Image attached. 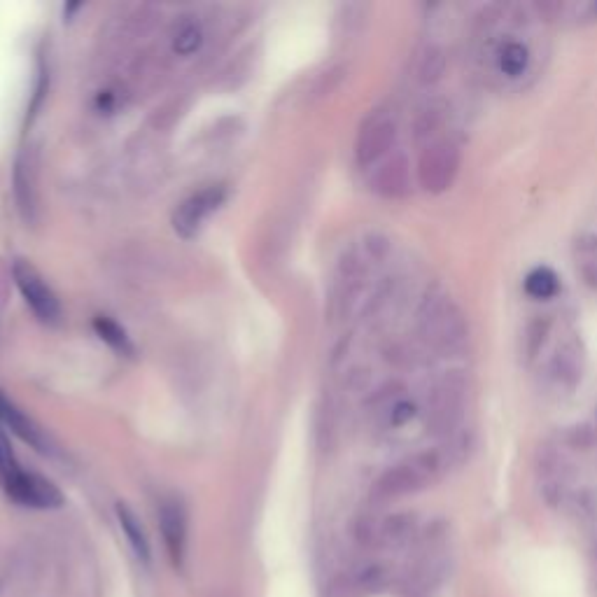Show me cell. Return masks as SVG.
<instances>
[{
	"mask_svg": "<svg viewBox=\"0 0 597 597\" xmlns=\"http://www.w3.org/2000/svg\"><path fill=\"white\" fill-rule=\"evenodd\" d=\"M416 329L441 355H458L469 341V325L462 308L441 287L427 290L416 313Z\"/></svg>",
	"mask_w": 597,
	"mask_h": 597,
	"instance_id": "cell-1",
	"label": "cell"
},
{
	"mask_svg": "<svg viewBox=\"0 0 597 597\" xmlns=\"http://www.w3.org/2000/svg\"><path fill=\"white\" fill-rule=\"evenodd\" d=\"M455 467L446 446L432 448V451L416 453L413 458L399 462L381 474V479L374 483V500L376 502H392L399 497L413 495L441 479L448 469Z\"/></svg>",
	"mask_w": 597,
	"mask_h": 597,
	"instance_id": "cell-2",
	"label": "cell"
},
{
	"mask_svg": "<svg viewBox=\"0 0 597 597\" xmlns=\"http://www.w3.org/2000/svg\"><path fill=\"white\" fill-rule=\"evenodd\" d=\"M467 406V378L462 371H448L434 383L425 406L427 432L439 439H448L458 432L465 418Z\"/></svg>",
	"mask_w": 597,
	"mask_h": 597,
	"instance_id": "cell-3",
	"label": "cell"
},
{
	"mask_svg": "<svg viewBox=\"0 0 597 597\" xmlns=\"http://www.w3.org/2000/svg\"><path fill=\"white\" fill-rule=\"evenodd\" d=\"M462 166V152L453 140L441 138L427 143L418 159V182L427 194H444L453 187Z\"/></svg>",
	"mask_w": 597,
	"mask_h": 597,
	"instance_id": "cell-4",
	"label": "cell"
},
{
	"mask_svg": "<svg viewBox=\"0 0 597 597\" xmlns=\"http://www.w3.org/2000/svg\"><path fill=\"white\" fill-rule=\"evenodd\" d=\"M12 278L28 308L35 313V318L45 322V325H56V322L61 320L59 299H56L52 287L45 283V278L40 276L33 264L24 262V259H17L12 266Z\"/></svg>",
	"mask_w": 597,
	"mask_h": 597,
	"instance_id": "cell-5",
	"label": "cell"
},
{
	"mask_svg": "<svg viewBox=\"0 0 597 597\" xmlns=\"http://www.w3.org/2000/svg\"><path fill=\"white\" fill-rule=\"evenodd\" d=\"M397 140V122L388 112H374L362 124L355 143V159L362 168L374 166L392 150Z\"/></svg>",
	"mask_w": 597,
	"mask_h": 597,
	"instance_id": "cell-6",
	"label": "cell"
},
{
	"mask_svg": "<svg viewBox=\"0 0 597 597\" xmlns=\"http://www.w3.org/2000/svg\"><path fill=\"white\" fill-rule=\"evenodd\" d=\"M3 483L5 493L12 497L14 502L24 504V507L31 509H56L63 504V495L61 490L54 486L52 481H47L45 476L33 474V472H14L12 476H7Z\"/></svg>",
	"mask_w": 597,
	"mask_h": 597,
	"instance_id": "cell-7",
	"label": "cell"
},
{
	"mask_svg": "<svg viewBox=\"0 0 597 597\" xmlns=\"http://www.w3.org/2000/svg\"><path fill=\"white\" fill-rule=\"evenodd\" d=\"M224 196H227V192H224L222 185H210L182 201L173 213V229L178 231V236L194 238L199 234L203 222L224 203Z\"/></svg>",
	"mask_w": 597,
	"mask_h": 597,
	"instance_id": "cell-8",
	"label": "cell"
},
{
	"mask_svg": "<svg viewBox=\"0 0 597 597\" xmlns=\"http://www.w3.org/2000/svg\"><path fill=\"white\" fill-rule=\"evenodd\" d=\"M159 528L164 535L168 558L175 567H182L187 556V511L180 500L161 502Z\"/></svg>",
	"mask_w": 597,
	"mask_h": 597,
	"instance_id": "cell-9",
	"label": "cell"
},
{
	"mask_svg": "<svg viewBox=\"0 0 597 597\" xmlns=\"http://www.w3.org/2000/svg\"><path fill=\"white\" fill-rule=\"evenodd\" d=\"M371 192L383 196V199H406L411 194V164L404 154H395V157L385 159L381 166L376 168L374 175L369 180Z\"/></svg>",
	"mask_w": 597,
	"mask_h": 597,
	"instance_id": "cell-10",
	"label": "cell"
},
{
	"mask_svg": "<svg viewBox=\"0 0 597 597\" xmlns=\"http://www.w3.org/2000/svg\"><path fill=\"white\" fill-rule=\"evenodd\" d=\"M0 425H5L7 430L17 434L21 441H26L28 446H33L40 453H52V444H49L47 434L19 409L12 399H7L0 390Z\"/></svg>",
	"mask_w": 597,
	"mask_h": 597,
	"instance_id": "cell-11",
	"label": "cell"
},
{
	"mask_svg": "<svg viewBox=\"0 0 597 597\" xmlns=\"http://www.w3.org/2000/svg\"><path fill=\"white\" fill-rule=\"evenodd\" d=\"M584 374V353H581V343L577 339H565L556 348L551 357V376L556 378L558 385L567 390H574Z\"/></svg>",
	"mask_w": 597,
	"mask_h": 597,
	"instance_id": "cell-12",
	"label": "cell"
},
{
	"mask_svg": "<svg viewBox=\"0 0 597 597\" xmlns=\"http://www.w3.org/2000/svg\"><path fill=\"white\" fill-rule=\"evenodd\" d=\"M117 521L122 525L126 542H129L133 553H136V558L140 563H150V542H147L143 525H140L138 516L124 502L117 504Z\"/></svg>",
	"mask_w": 597,
	"mask_h": 597,
	"instance_id": "cell-13",
	"label": "cell"
},
{
	"mask_svg": "<svg viewBox=\"0 0 597 597\" xmlns=\"http://www.w3.org/2000/svg\"><path fill=\"white\" fill-rule=\"evenodd\" d=\"M446 103L441 98H434V101H427L423 108L418 110L416 119H413V136L416 140H430L434 133L441 129L446 119Z\"/></svg>",
	"mask_w": 597,
	"mask_h": 597,
	"instance_id": "cell-14",
	"label": "cell"
},
{
	"mask_svg": "<svg viewBox=\"0 0 597 597\" xmlns=\"http://www.w3.org/2000/svg\"><path fill=\"white\" fill-rule=\"evenodd\" d=\"M497 66L507 77L523 75L530 66V49L521 40L502 42L500 52H497Z\"/></svg>",
	"mask_w": 597,
	"mask_h": 597,
	"instance_id": "cell-15",
	"label": "cell"
},
{
	"mask_svg": "<svg viewBox=\"0 0 597 597\" xmlns=\"http://www.w3.org/2000/svg\"><path fill=\"white\" fill-rule=\"evenodd\" d=\"M446 66H448V59H446L444 49H441L439 45L425 47V52L420 54L418 66H416L418 82L425 84V87H430V84H437L441 77H444Z\"/></svg>",
	"mask_w": 597,
	"mask_h": 597,
	"instance_id": "cell-16",
	"label": "cell"
},
{
	"mask_svg": "<svg viewBox=\"0 0 597 597\" xmlns=\"http://www.w3.org/2000/svg\"><path fill=\"white\" fill-rule=\"evenodd\" d=\"M94 329H96L98 339H101L103 343H108L115 353L126 355V357L133 355V343L129 339V334H126L115 320L105 318V315H98V318H94Z\"/></svg>",
	"mask_w": 597,
	"mask_h": 597,
	"instance_id": "cell-17",
	"label": "cell"
},
{
	"mask_svg": "<svg viewBox=\"0 0 597 597\" xmlns=\"http://www.w3.org/2000/svg\"><path fill=\"white\" fill-rule=\"evenodd\" d=\"M413 532H416V518L411 514H397V516H390L388 521H383L381 530H378L376 535L381 537L385 544L397 546V544L409 542Z\"/></svg>",
	"mask_w": 597,
	"mask_h": 597,
	"instance_id": "cell-18",
	"label": "cell"
},
{
	"mask_svg": "<svg viewBox=\"0 0 597 597\" xmlns=\"http://www.w3.org/2000/svg\"><path fill=\"white\" fill-rule=\"evenodd\" d=\"M558 290H560L558 276L549 269V266H539V269L530 271L528 278H525V292L535 299H551L556 297Z\"/></svg>",
	"mask_w": 597,
	"mask_h": 597,
	"instance_id": "cell-19",
	"label": "cell"
},
{
	"mask_svg": "<svg viewBox=\"0 0 597 597\" xmlns=\"http://www.w3.org/2000/svg\"><path fill=\"white\" fill-rule=\"evenodd\" d=\"M549 329H551L549 318H537L528 325V336H525V353H528L530 360L539 353V350H542L546 336H549Z\"/></svg>",
	"mask_w": 597,
	"mask_h": 597,
	"instance_id": "cell-20",
	"label": "cell"
},
{
	"mask_svg": "<svg viewBox=\"0 0 597 597\" xmlns=\"http://www.w3.org/2000/svg\"><path fill=\"white\" fill-rule=\"evenodd\" d=\"M199 45H201V28L196 24H185L173 38V49L182 56L194 54L196 49H199Z\"/></svg>",
	"mask_w": 597,
	"mask_h": 597,
	"instance_id": "cell-21",
	"label": "cell"
},
{
	"mask_svg": "<svg viewBox=\"0 0 597 597\" xmlns=\"http://www.w3.org/2000/svg\"><path fill=\"white\" fill-rule=\"evenodd\" d=\"M390 250V238L381 234V231H371V234L364 236V252H367V257L374 259V262H383V259L390 255Z\"/></svg>",
	"mask_w": 597,
	"mask_h": 597,
	"instance_id": "cell-22",
	"label": "cell"
},
{
	"mask_svg": "<svg viewBox=\"0 0 597 597\" xmlns=\"http://www.w3.org/2000/svg\"><path fill=\"white\" fill-rule=\"evenodd\" d=\"M19 462L14 458L12 453V446L7 444L5 434L0 432V481H5L7 476H12L14 472H19Z\"/></svg>",
	"mask_w": 597,
	"mask_h": 597,
	"instance_id": "cell-23",
	"label": "cell"
},
{
	"mask_svg": "<svg viewBox=\"0 0 597 597\" xmlns=\"http://www.w3.org/2000/svg\"><path fill=\"white\" fill-rule=\"evenodd\" d=\"M413 416H416V406L411 402H395L390 409V425L392 427L406 425Z\"/></svg>",
	"mask_w": 597,
	"mask_h": 597,
	"instance_id": "cell-24",
	"label": "cell"
}]
</instances>
